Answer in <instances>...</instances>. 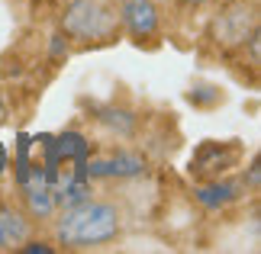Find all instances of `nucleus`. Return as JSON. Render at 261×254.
Returning a JSON list of instances; mask_svg holds the SVG:
<instances>
[{
  "label": "nucleus",
  "instance_id": "obj_8",
  "mask_svg": "<svg viewBox=\"0 0 261 254\" xmlns=\"http://www.w3.org/2000/svg\"><path fill=\"white\" fill-rule=\"evenodd\" d=\"M7 123V103H4V94H0V126Z\"/></svg>",
  "mask_w": 261,
  "mask_h": 254
},
{
  "label": "nucleus",
  "instance_id": "obj_1",
  "mask_svg": "<svg viewBox=\"0 0 261 254\" xmlns=\"http://www.w3.org/2000/svg\"><path fill=\"white\" fill-rule=\"evenodd\" d=\"M52 235L68 251L103 248L123 235V209L110 200H94V196L74 200L55 209Z\"/></svg>",
  "mask_w": 261,
  "mask_h": 254
},
{
  "label": "nucleus",
  "instance_id": "obj_5",
  "mask_svg": "<svg viewBox=\"0 0 261 254\" xmlns=\"http://www.w3.org/2000/svg\"><path fill=\"white\" fill-rule=\"evenodd\" d=\"M23 200H26V216L33 222H42V219H52L58 203H55V193L48 187V177H45V164H33L23 174Z\"/></svg>",
  "mask_w": 261,
  "mask_h": 254
},
{
  "label": "nucleus",
  "instance_id": "obj_7",
  "mask_svg": "<svg viewBox=\"0 0 261 254\" xmlns=\"http://www.w3.org/2000/svg\"><path fill=\"white\" fill-rule=\"evenodd\" d=\"M180 7H203V4H210V0H177Z\"/></svg>",
  "mask_w": 261,
  "mask_h": 254
},
{
  "label": "nucleus",
  "instance_id": "obj_3",
  "mask_svg": "<svg viewBox=\"0 0 261 254\" xmlns=\"http://www.w3.org/2000/svg\"><path fill=\"white\" fill-rule=\"evenodd\" d=\"M116 19L119 29L133 42H152L162 33V10L155 0H116Z\"/></svg>",
  "mask_w": 261,
  "mask_h": 254
},
{
  "label": "nucleus",
  "instance_id": "obj_2",
  "mask_svg": "<svg viewBox=\"0 0 261 254\" xmlns=\"http://www.w3.org/2000/svg\"><path fill=\"white\" fill-rule=\"evenodd\" d=\"M62 29L77 42H107L119 33L116 7L107 0H68L62 10Z\"/></svg>",
  "mask_w": 261,
  "mask_h": 254
},
{
  "label": "nucleus",
  "instance_id": "obj_9",
  "mask_svg": "<svg viewBox=\"0 0 261 254\" xmlns=\"http://www.w3.org/2000/svg\"><path fill=\"white\" fill-rule=\"evenodd\" d=\"M4 164H7V151H4V145H0V174H4Z\"/></svg>",
  "mask_w": 261,
  "mask_h": 254
},
{
  "label": "nucleus",
  "instance_id": "obj_4",
  "mask_svg": "<svg viewBox=\"0 0 261 254\" xmlns=\"http://www.w3.org/2000/svg\"><path fill=\"white\" fill-rule=\"evenodd\" d=\"M213 36H216V42H223L226 48L245 45L248 39H255V7L252 4L245 7V0L226 4L213 16Z\"/></svg>",
  "mask_w": 261,
  "mask_h": 254
},
{
  "label": "nucleus",
  "instance_id": "obj_6",
  "mask_svg": "<svg viewBox=\"0 0 261 254\" xmlns=\"http://www.w3.org/2000/svg\"><path fill=\"white\" fill-rule=\"evenodd\" d=\"M33 235H36V225L26 216V209L0 203V254L26 248L33 241Z\"/></svg>",
  "mask_w": 261,
  "mask_h": 254
}]
</instances>
